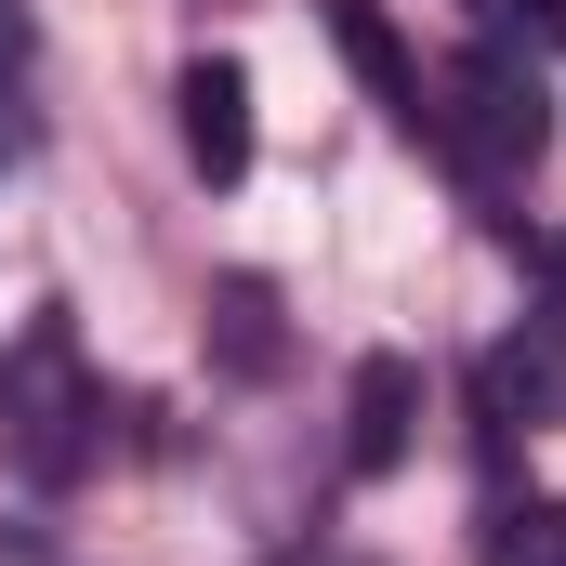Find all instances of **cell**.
I'll use <instances>...</instances> for the list:
<instances>
[{
    "instance_id": "1",
    "label": "cell",
    "mask_w": 566,
    "mask_h": 566,
    "mask_svg": "<svg viewBox=\"0 0 566 566\" xmlns=\"http://www.w3.org/2000/svg\"><path fill=\"white\" fill-rule=\"evenodd\" d=\"M93 422H106V396L80 369V329L66 316H27L0 343V461L27 488H80L93 474Z\"/></svg>"
},
{
    "instance_id": "2",
    "label": "cell",
    "mask_w": 566,
    "mask_h": 566,
    "mask_svg": "<svg viewBox=\"0 0 566 566\" xmlns=\"http://www.w3.org/2000/svg\"><path fill=\"white\" fill-rule=\"evenodd\" d=\"M422 133L448 145L474 185H514V171L541 158V133H554V119H541V80H527L501 40H474V53H461V66L422 93Z\"/></svg>"
},
{
    "instance_id": "3",
    "label": "cell",
    "mask_w": 566,
    "mask_h": 566,
    "mask_svg": "<svg viewBox=\"0 0 566 566\" xmlns=\"http://www.w3.org/2000/svg\"><path fill=\"white\" fill-rule=\"evenodd\" d=\"M171 106H185L198 185H238V171H251V66H238V53H198V66L171 80Z\"/></svg>"
},
{
    "instance_id": "4",
    "label": "cell",
    "mask_w": 566,
    "mask_h": 566,
    "mask_svg": "<svg viewBox=\"0 0 566 566\" xmlns=\"http://www.w3.org/2000/svg\"><path fill=\"white\" fill-rule=\"evenodd\" d=\"M422 434V369L409 356H356V396H343V474H396Z\"/></svg>"
},
{
    "instance_id": "5",
    "label": "cell",
    "mask_w": 566,
    "mask_h": 566,
    "mask_svg": "<svg viewBox=\"0 0 566 566\" xmlns=\"http://www.w3.org/2000/svg\"><path fill=\"white\" fill-rule=\"evenodd\" d=\"M488 422H566V316H527L501 356H488Z\"/></svg>"
},
{
    "instance_id": "6",
    "label": "cell",
    "mask_w": 566,
    "mask_h": 566,
    "mask_svg": "<svg viewBox=\"0 0 566 566\" xmlns=\"http://www.w3.org/2000/svg\"><path fill=\"white\" fill-rule=\"evenodd\" d=\"M316 13H329V40H343V66H356V80H369V93H382V106H396V119L422 133V66L396 53V27H382L369 0H316Z\"/></svg>"
},
{
    "instance_id": "7",
    "label": "cell",
    "mask_w": 566,
    "mask_h": 566,
    "mask_svg": "<svg viewBox=\"0 0 566 566\" xmlns=\"http://www.w3.org/2000/svg\"><path fill=\"white\" fill-rule=\"evenodd\" d=\"M211 356H224L238 382L290 369V329H277V290H264V277H224V290H211Z\"/></svg>"
},
{
    "instance_id": "8",
    "label": "cell",
    "mask_w": 566,
    "mask_h": 566,
    "mask_svg": "<svg viewBox=\"0 0 566 566\" xmlns=\"http://www.w3.org/2000/svg\"><path fill=\"white\" fill-rule=\"evenodd\" d=\"M488 566H566V501H514V514H488Z\"/></svg>"
},
{
    "instance_id": "9",
    "label": "cell",
    "mask_w": 566,
    "mask_h": 566,
    "mask_svg": "<svg viewBox=\"0 0 566 566\" xmlns=\"http://www.w3.org/2000/svg\"><path fill=\"white\" fill-rule=\"evenodd\" d=\"M27 53H40V13H27V0H0V80H27Z\"/></svg>"
},
{
    "instance_id": "10",
    "label": "cell",
    "mask_w": 566,
    "mask_h": 566,
    "mask_svg": "<svg viewBox=\"0 0 566 566\" xmlns=\"http://www.w3.org/2000/svg\"><path fill=\"white\" fill-rule=\"evenodd\" d=\"M501 13H514L527 40H566V0H501Z\"/></svg>"
},
{
    "instance_id": "11",
    "label": "cell",
    "mask_w": 566,
    "mask_h": 566,
    "mask_svg": "<svg viewBox=\"0 0 566 566\" xmlns=\"http://www.w3.org/2000/svg\"><path fill=\"white\" fill-rule=\"evenodd\" d=\"M541 277H554V290H566V224H554V238H541Z\"/></svg>"
}]
</instances>
